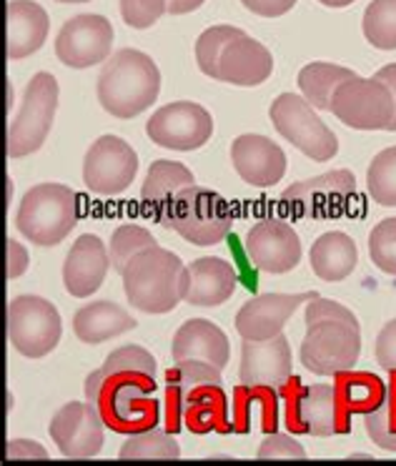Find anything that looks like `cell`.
<instances>
[{
	"instance_id": "5bb4252c",
	"label": "cell",
	"mask_w": 396,
	"mask_h": 466,
	"mask_svg": "<svg viewBox=\"0 0 396 466\" xmlns=\"http://www.w3.org/2000/svg\"><path fill=\"white\" fill-rule=\"evenodd\" d=\"M138 173V156L118 136H101L83 158V181L98 196H118Z\"/></svg>"
},
{
	"instance_id": "277c9868",
	"label": "cell",
	"mask_w": 396,
	"mask_h": 466,
	"mask_svg": "<svg viewBox=\"0 0 396 466\" xmlns=\"http://www.w3.org/2000/svg\"><path fill=\"white\" fill-rule=\"evenodd\" d=\"M121 276L128 304L143 314H168L186 299L188 289V268L158 244L133 256Z\"/></svg>"
},
{
	"instance_id": "7bdbcfd3",
	"label": "cell",
	"mask_w": 396,
	"mask_h": 466,
	"mask_svg": "<svg viewBox=\"0 0 396 466\" xmlns=\"http://www.w3.org/2000/svg\"><path fill=\"white\" fill-rule=\"evenodd\" d=\"M28 264H31L28 251H25L18 241L8 238V279L13 281V279H18V276L25 274Z\"/></svg>"
},
{
	"instance_id": "7c38bea8",
	"label": "cell",
	"mask_w": 396,
	"mask_h": 466,
	"mask_svg": "<svg viewBox=\"0 0 396 466\" xmlns=\"http://www.w3.org/2000/svg\"><path fill=\"white\" fill-rule=\"evenodd\" d=\"M331 113L356 131H389L394 121L396 103L386 83L379 78L354 76L334 91Z\"/></svg>"
},
{
	"instance_id": "f546056e",
	"label": "cell",
	"mask_w": 396,
	"mask_h": 466,
	"mask_svg": "<svg viewBox=\"0 0 396 466\" xmlns=\"http://www.w3.org/2000/svg\"><path fill=\"white\" fill-rule=\"evenodd\" d=\"M359 264V248L344 231L321 233L311 246V271L326 284H339L354 274Z\"/></svg>"
},
{
	"instance_id": "3957f363",
	"label": "cell",
	"mask_w": 396,
	"mask_h": 466,
	"mask_svg": "<svg viewBox=\"0 0 396 466\" xmlns=\"http://www.w3.org/2000/svg\"><path fill=\"white\" fill-rule=\"evenodd\" d=\"M196 63L208 78L241 88L261 86L274 73V58L264 43L234 25L206 28L196 41Z\"/></svg>"
},
{
	"instance_id": "2e32d148",
	"label": "cell",
	"mask_w": 396,
	"mask_h": 466,
	"mask_svg": "<svg viewBox=\"0 0 396 466\" xmlns=\"http://www.w3.org/2000/svg\"><path fill=\"white\" fill-rule=\"evenodd\" d=\"M103 419L88 401H68L53 414L48 434L68 459H91L103 449Z\"/></svg>"
},
{
	"instance_id": "b9f144b4",
	"label": "cell",
	"mask_w": 396,
	"mask_h": 466,
	"mask_svg": "<svg viewBox=\"0 0 396 466\" xmlns=\"http://www.w3.org/2000/svg\"><path fill=\"white\" fill-rule=\"evenodd\" d=\"M241 3L246 11L256 13L261 18H279L296 5V0H241Z\"/></svg>"
},
{
	"instance_id": "484cf974",
	"label": "cell",
	"mask_w": 396,
	"mask_h": 466,
	"mask_svg": "<svg viewBox=\"0 0 396 466\" xmlns=\"http://www.w3.org/2000/svg\"><path fill=\"white\" fill-rule=\"evenodd\" d=\"M183 426L191 434H234L231 421V401L224 394L221 384H206L193 389L183 409Z\"/></svg>"
},
{
	"instance_id": "4fadbf2b",
	"label": "cell",
	"mask_w": 396,
	"mask_h": 466,
	"mask_svg": "<svg viewBox=\"0 0 396 466\" xmlns=\"http://www.w3.org/2000/svg\"><path fill=\"white\" fill-rule=\"evenodd\" d=\"M146 133L156 146L171 151L204 148L214 136V118L204 106L191 101H176L153 113L146 123Z\"/></svg>"
},
{
	"instance_id": "e0dca14e",
	"label": "cell",
	"mask_w": 396,
	"mask_h": 466,
	"mask_svg": "<svg viewBox=\"0 0 396 466\" xmlns=\"http://www.w3.org/2000/svg\"><path fill=\"white\" fill-rule=\"evenodd\" d=\"M246 254L264 274H289L301 261V241L291 223L266 218L246 236Z\"/></svg>"
},
{
	"instance_id": "d590c367",
	"label": "cell",
	"mask_w": 396,
	"mask_h": 466,
	"mask_svg": "<svg viewBox=\"0 0 396 466\" xmlns=\"http://www.w3.org/2000/svg\"><path fill=\"white\" fill-rule=\"evenodd\" d=\"M366 191L379 206H396V146L376 153L366 171Z\"/></svg>"
},
{
	"instance_id": "44dd1931",
	"label": "cell",
	"mask_w": 396,
	"mask_h": 466,
	"mask_svg": "<svg viewBox=\"0 0 396 466\" xmlns=\"http://www.w3.org/2000/svg\"><path fill=\"white\" fill-rule=\"evenodd\" d=\"M239 376L244 384H266L281 389L291 376V346L284 334L254 341L244 339L241 344V369Z\"/></svg>"
},
{
	"instance_id": "7402d4cb",
	"label": "cell",
	"mask_w": 396,
	"mask_h": 466,
	"mask_svg": "<svg viewBox=\"0 0 396 466\" xmlns=\"http://www.w3.org/2000/svg\"><path fill=\"white\" fill-rule=\"evenodd\" d=\"M188 186H196L191 168H186L178 161H153L141 188L143 208L153 221L168 226L173 203L178 198V193Z\"/></svg>"
},
{
	"instance_id": "d4e9b609",
	"label": "cell",
	"mask_w": 396,
	"mask_h": 466,
	"mask_svg": "<svg viewBox=\"0 0 396 466\" xmlns=\"http://www.w3.org/2000/svg\"><path fill=\"white\" fill-rule=\"evenodd\" d=\"M188 268V289H186V304L204 306V309H214V306L226 304L236 291V268L224 258L216 256H204L196 258Z\"/></svg>"
},
{
	"instance_id": "4dcf8cb0",
	"label": "cell",
	"mask_w": 396,
	"mask_h": 466,
	"mask_svg": "<svg viewBox=\"0 0 396 466\" xmlns=\"http://www.w3.org/2000/svg\"><path fill=\"white\" fill-rule=\"evenodd\" d=\"M334 436L341 434V411L331 384L304 386L299 401V436Z\"/></svg>"
},
{
	"instance_id": "8992f818",
	"label": "cell",
	"mask_w": 396,
	"mask_h": 466,
	"mask_svg": "<svg viewBox=\"0 0 396 466\" xmlns=\"http://www.w3.org/2000/svg\"><path fill=\"white\" fill-rule=\"evenodd\" d=\"M78 223V196L63 183H38L23 196L18 231L36 246H58Z\"/></svg>"
},
{
	"instance_id": "1f68e13d",
	"label": "cell",
	"mask_w": 396,
	"mask_h": 466,
	"mask_svg": "<svg viewBox=\"0 0 396 466\" xmlns=\"http://www.w3.org/2000/svg\"><path fill=\"white\" fill-rule=\"evenodd\" d=\"M356 73L334 66V63H309L299 71V88L304 93V98L319 111H331V98L334 91L349 78H354Z\"/></svg>"
},
{
	"instance_id": "d6986e66",
	"label": "cell",
	"mask_w": 396,
	"mask_h": 466,
	"mask_svg": "<svg viewBox=\"0 0 396 466\" xmlns=\"http://www.w3.org/2000/svg\"><path fill=\"white\" fill-rule=\"evenodd\" d=\"M231 161L241 181L254 188L276 186L286 173V153L259 133H244L231 143Z\"/></svg>"
},
{
	"instance_id": "c3c4849f",
	"label": "cell",
	"mask_w": 396,
	"mask_h": 466,
	"mask_svg": "<svg viewBox=\"0 0 396 466\" xmlns=\"http://www.w3.org/2000/svg\"><path fill=\"white\" fill-rule=\"evenodd\" d=\"M58 3H88V0H58Z\"/></svg>"
},
{
	"instance_id": "30bf717a",
	"label": "cell",
	"mask_w": 396,
	"mask_h": 466,
	"mask_svg": "<svg viewBox=\"0 0 396 466\" xmlns=\"http://www.w3.org/2000/svg\"><path fill=\"white\" fill-rule=\"evenodd\" d=\"M351 201H356V178L346 168L299 181L281 193V206L289 216L314 221L344 216Z\"/></svg>"
},
{
	"instance_id": "f35d334b",
	"label": "cell",
	"mask_w": 396,
	"mask_h": 466,
	"mask_svg": "<svg viewBox=\"0 0 396 466\" xmlns=\"http://www.w3.org/2000/svg\"><path fill=\"white\" fill-rule=\"evenodd\" d=\"M166 11V0H121V15L126 25L136 31L151 28Z\"/></svg>"
},
{
	"instance_id": "9a60e30c",
	"label": "cell",
	"mask_w": 396,
	"mask_h": 466,
	"mask_svg": "<svg viewBox=\"0 0 396 466\" xmlns=\"http://www.w3.org/2000/svg\"><path fill=\"white\" fill-rule=\"evenodd\" d=\"M113 48V25L103 15L83 13L63 23L56 38V56L68 68H91L108 61Z\"/></svg>"
},
{
	"instance_id": "9c48e42d",
	"label": "cell",
	"mask_w": 396,
	"mask_h": 466,
	"mask_svg": "<svg viewBox=\"0 0 396 466\" xmlns=\"http://www.w3.org/2000/svg\"><path fill=\"white\" fill-rule=\"evenodd\" d=\"M271 123L281 138L291 143L294 148L304 153L311 161H331L339 153V138L334 131L326 126L314 113V106L294 96V93H281L271 108H269Z\"/></svg>"
},
{
	"instance_id": "8fae6325",
	"label": "cell",
	"mask_w": 396,
	"mask_h": 466,
	"mask_svg": "<svg viewBox=\"0 0 396 466\" xmlns=\"http://www.w3.org/2000/svg\"><path fill=\"white\" fill-rule=\"evenodd\" d=\"M63 334L58 309L43 296L23 294L8 304V339L25 359H43L58 346Z\"/></svg>"
},
{
	"instance_id": "ffe728a7",
	"label": "cell",
	"mask_w": 396,
	"mask_h": 466,
	"mask_svg": "<svg viewBox=\"0 0 396 466\" xmlns=\"http://www.w3.org/2000/svg\"><path fill=\"white\" fill-rule=\"evenodd\" d=\"M111 268V254L96 233H83L63 264V284L73 299H88L101 289Z\"/></svg>"
},
{
	"instance_id": "6da1fadb",
	"label": "cell",
	"mask_w": 396,
	"mask_h": 466,
	"mask_svg": "<svg viewBox=\"0 0 396 466\" xmlns=\"http://www.w3.org/2000/svg\"><path fill=\"white\" fill-rule=\"evenodd\" d=\"M156 359L143 346H121L106 364L86 376V399L101 414L106 429L131 436L161 421L156 401Z\"/></svg>"
},
{
	"instance_id": "ab89813d",
	"label": "cell",
	"mask_w": 396,
	"mask_h": 466,
	"mask_svg": "<svg viewBox=\"0 0 396 466\" xmlns=\"http://www.w3.org/2000/svg\"><path fill=\"white\" fill-rule=\"evenodd\" d=\"M256 456L259 459H304L306 451L304 446L299 444V441H294L289 434H279V431H274V434H266V439L261 441V446H259V451H256Z\"/></svg>"
},
{
	"instance_id": "83f0119b",
	"label": "cell",
	"mask_w": 396,
	"mask_h": 466,
	"mask_svg": "<svg viewBox=\"0 0 396 466\" xmlns=\"http://www.w3.org/2000/svg\"><path fill=\"white\" fill-rule=\"evenodd\" d=\"M48 13L36 0H11L8 3V61H21L41 51L48 38Z\"/></svg>"
},
{
	"instance_id": "ba28073f",
	"label": "cell",
	"mask_w": 396,
	"mask_h": 466,
	"mask_svg": "<svg viewBox=\"0 0 396 466\" xmlns=\"http://www.w3.org/2000/svg\"><path fill=\"white\" fill-rule=\"evenodd\" d=\"M58 81L51 73H36L25 86L18 116L8 126V158H25L41 148L58 111Z\"/></svg>"
},
{
	"instance_id": "8d00e7d4",
	"label": "cell",
	"mask_w": 396,
	"mask_h": 466,
	"mask_svg": "<svg viewBox=\"0 0 396 466\" xmlns=\"http://www.w3.org/2000/svg\"><path fill=\"white\" fill-rule=\"evenodd\" d=\"M156 246V238L148 228L143 226H133V223H126V226H118L111 236V244H108V254H111V266L123 274V268L128 266L133 256L141 254L143 248H151Z\"/></svg>"
},
{
	"instance_id": "e575fe53",
	"label": "cell",
	"mask_w": 396,
	"mask_h": 466,
	"mask_svg": "<svg viewBox=\"0 0 396 466\" xmlns=\"http://www.w3.org/2000/svg\"><path fill=\"white\" fill-rule=\"evenodd\" d=\"M364 426L369 439L379 449L396 451V371H391V379L386 381V396L381 406L364 416Z\"/></svg>"
},
{
	"instance_id": "f6af8a7d",
	"label": "cell",
	"mask_w": 396,
	"mask_h": 466,
	"mask_svg": "<svg viewBox=\"0 0 396 466\" xmlns=\"http://www.w3.org/2000/svg\"><path fill=\"white\" fill-rule=\"evenodd\" d=\"M374 78H379V81L389 86V91H391L396 103V63H389V66H384V68H379ZM389 131H396V113H394V121H391V126H389Z\"/></svg>"
},
{
	"instance_id": "836d02e7",
	"label": "cell",
	"mask_w": 396,
	"mask_h": 466,
	"mask_svg": "<svg viewBox=\"0 0 396 466\" xmlns=\"http://www.w3.org/2000/svg\"><path fill=\"white\" fill-rule=\"evenodd\" d=\"M361 28L374 48L396 51V0H371L366 5Z\"/></svg>"
},
{
	"instance_id": "5b68a950",
	"label": "cell",
	"mask_w": 396,
	"mask_h": 466,
	"mask_svg": "<svg viewBox=\"0 0 396 466\" xmlns=\"http://www.w3.org/2000/svg\"><path fill=\"white\" fill-rule=\"evenodd\" d=\"M96 93L103 111L111 113L113 118L128 121L151 108L153 101L158 98L161 71L151 56L136 48H121L103 66Z\"/></svg>"
},
{
	"instance_id": "ee69618b",
	"label": "cell",
	"mask_w": 396,
	"mask_h": 466,
	"mask_svg": "<svg viewBox=\"0 0 396 466\" xmlns=\"http://www.w3.org/2000/svg\"><path fill=\"white\" fill-rule=\"evenodd\" d=\"M5 456H8V459H33V456L48 459V451H46L41 444L28 441V439H13L11 444H8V449H5Z\"/></svg>"
},
{
	"instance_id": "7dc6e473",
	"label": "cell",
	"mask_w": 396,
	"mask_h": 466,
	"mask_svg": "<svg viewBox=\"0 0 396 466\" xmlns=\"http://www.w3.org/2000/svg\"><path fill=\"white\" fill-rule=\"evenodd\" d=\"M321 5H326V8H346V5H351L354 0H319Z\"/></svg>"
},
{
	"instance_id": "7a4b0ae2",
	"label": "cell",
	"mask_w": 396,
	"mask_h": 466,
	"mask_svg": "<svg viewBox=\"0 0 396 466\" xmlns=\"http://www.w3.org/2000/svg\"><path fill=\"white\" fill-rule=\"evenodd\" d=\"M306 336L301 341V364L316 376H336L354 369L361 356V326L351 309L331 299L306 304Z\"/></svg>"
},
{
	"instance_id": "603a6c76",
	"label": "cell",
	"mask_w": 396,
	"mask_h": 466,
	"mask_svg": "<svg viewBox=\"0 0 396 466\" xmlns=\"http://www.w3.org/2000/svg\"><path fill=\"white\" fill-rule=\"evenodd\" d=\"M173 361H206L224 371L228 364V339L226 334L206 319H191L173 334L171 344Z\"/></svg>"
},
{
	"instance_id": "d6a6232c",
	"label": "cell",
	"mask_w": 396,
	"mask_h": 466,
	"mask_svg": "<svg viewBox=\"0 0 396 466\" xmlns=\"http://www.w3.org/2000/svg\"><path fill=\"white\" fill-rule=\"evenodd\" d=\"M176 434L153 426L148 431L131 434L123 441L118 456L121 459H178L181 446L173 439Z\"/></svg>"
},
{
	"instance_id": "60d3db41",
	"label": "cell",
	"mask_w": 396,
	"mask_h": 466,
	"mask_svg": "<svg viewBox=\"0 0 396 466\" xmlns=\"http://www.w3.org/2000/svg\"><path fill=\"white\" fill-rule=\"evenodd\" d=\"M376 361L384 371H396V319L386 321L376 336Z\"/></svg>"
},
{
	"instance_id": "f1b7e54d",
	"label": "cell",
	"mask_w": 396,
	"mask_h": 466,
	"mask_svg": "<svg viewBox=\"0 0 396 466\" xmlns=\"http://www.w3.org/2000/svg\"><path fill=\"white\" fill-rule=\"evenodd\" d=\"M138 321L126 309L113 301H93L76 311L73 316V331L83 344H103L113 336H121L133 331Z\"/></svg>"
},
{
	"instance_id": "74e56055",
	"label": "cell",
	"mask_w": 396,
	"mask_h": 466,
	"mask_svg": "<svg viewBox=\"0 0 396 466\" xmlns=\"http://www.w3.org/2000/svg\"><path fill=\"white\" fill-rule=\"evenodd\" d=\"M369 256L376 268L396 276V216L376 223L374 231L369 233Z\"/></svg>"
},
{
	"instance_id": "4316f807",
	"label": "cell",
	"mask_w": 396,
	"mask_h": 466,
	"mask_svg": "<svg viewBox=\"0 0 396 466\" xmlns=\"http://www.w3.org/2000/svg\"><path fill=\"white\" fill-rule=\"evenodd\" d=\"M334 389L341 411V434L351 431V416L371 414L381 406L386 396V384L379 376L369 371H354V369L336 374Z\"/></svg>"
},
{
	"instance_id": "ac0fdd59",
	"label": "cell",
	"mask_w": 396,
	"mask_h": 466,
	"mask_svg": "<svg viewBox=\"0 0 396 466\" xmlns=\"http://www.w3.org/2000/svg\"><path fill=\"white\" fill-rule=\"evenodd\" d=\"M319 299L316 291H304V294H261L246 301L239 314H236V331L241 339H254V341H266L274 339L284 331L286 321L294 316V311L301 304H309Z\"/></svg>"
},
{
	"instance_id": "bcb514c9",
	"label": "cell",
	"mask_w": 396,
	"mask_h": 466,
	"mask_svg": "<svg viewBox=\"0 0 396 466\" xmlns=\"http://www.w3.org/2000/svg\"><path fill=\"white\" fill-rule=\"evenodd\" d=\"M206 0H166V11L171 15H186V13L198 11Z\"/></svg>"
},
{
	"instance_id": "cb8c5ba5",
	"label": "cell",
	"mask_w": 396,
	"mask_h": 466,
	"mask_svg": "<svg viewBox=\"0 0 396 466\" xmlns=\"http://www.w3.org/2000/svg\"><path fill=\"white\" fill-rule=\"evenodd\" d=\"M206 384H221V369L206 361H178L166 371V419L163 426L166 431L178 434L183 429V409H186V399L193 389Z\"/></svg>"
},
{
	"instance_id": "52a82bcc",
	"label": "cell",
	"mask_w": 396,
	"mask_h": 466,
	"mask_svg": "<svg viewBox=\"0 0 396 466\" xmlns=\"http://www.w3.org/2000/svg\"><path fill=\"white\" fill-rule=\"evenodd\" d=\"M234 223V213L224 196L204 186H188L173 203L166 228H173L193 246L221 244Z\"/></svg>"
}]
</instances>
